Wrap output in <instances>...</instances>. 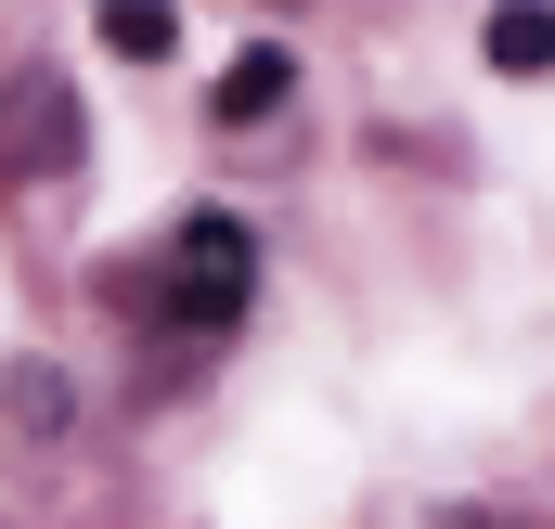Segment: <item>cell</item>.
I'll use <instances>...</instances> for the list:
<instances>
[{"label":"cell","instance_id":"277c9868","mask_svg":"<svg viewBox=\"0 0 555 529\" xmlns=\"http://www.w3.org/2000/svg\"><path fill=\"white\" fill-rule=\"evenodd\" d=\"M91 39H104L117 65H168V52H181V13H168V0H91Z\"/></svg>","mask_w":555,"mask_h":529},{"label":"cell","instance_id":"5b68a950","mask_svg":"<svg viewBox=\"0 0 555 529\" xmlns=\"http://www.w3.org/2000/svg\"><path fill=\"white\" fill-rule=\"evenodd\" d=\"M478 52H491L504 78H543V65H555V13H543V0H491V26H478Z\"/></svg>","mask_w":555,"mask_h":529},{"label":"cell","instance_id":"3957f363","mask_svg":"<svg viewBox=\"0 0 555 529\" xmlns=\"http://www.w3.org/2000/svg\"><path fill=\"white\" fill-rule=\"evenodd\" d=\"M284 91H297V52H284V39H246V52L220 65V117H233V130H259Z\"/></svg>","mask_w":555,"mask_h":529},{"label":"cell","instance_id":"52a82bcc","mask_svg":"<svg viewBox=\"0 0 555 529\" xmlns=\"http://www.w3.org/2000/svg\"><path fill=\"white\" fill-rule=\"evenodd\" d=\"M452 529H504V517H478V504H465V517H452Z\"/></svg>","mask_w":555,"mask_h":529},{"label":"cell","instance_id":"7a4b0ae2","mask_svg":"<svg viewBox=\"0 0 555 529\" xmlns=\"http://www.w3.org/2000/svg\"><path fill=\"white\" fill-rule=\"evenodd\" d=\"M78 142H91L78 130V91H65L52 65H26V78L0 91V168H13V181H65Z\"/></svg>","mask_w":555,"mask_h":529},{"label":"cell","instance_id":"8992f818","mask_svg":"<svg viewBox=\"0 0 555 529\" xmlns=\"http://www.w3.org/2000/svg\"><path fill=\"white\" fill-rule=\"evenodd\" d=\"M0 413L52 439V426H65V375H52V362H13V375H0Z\"/></svg>","mask_w":555,"mask_h":529},{"label":"cell","instance_id":"6da1fadb","mask_svg":"<svg viewBox=\"0 0 555 529\" xmlns=\"http://www.w3.org/2000/svg\"><path fill=\"white\" fill-rule=\"evenodd\" d=\"M246 284H259V246H246V220L194 207V220L168 233V271H155V310H168L181 336H220V323L246 310Z\"/></svg>","mask_w":555,"mask_h":529}]
</instances>
